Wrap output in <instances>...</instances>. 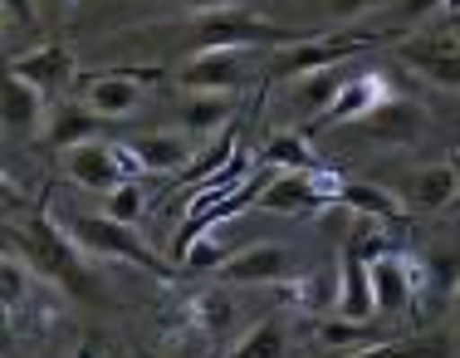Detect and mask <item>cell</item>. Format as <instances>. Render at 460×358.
Listing matches in <instances>:
<instances>
[{
    "mask_svg": "<svg viewBox=\"0 0 460 358\" xmlns=\"http://www.w3.org/2000/svg\"><path fill=\"white\" fill-rule=\"evenodd\" d=\"M5 236H10V251L25 260L40 280L59 285L64 295L74 300H98L93 290V275H89V255L74 246V236L64 231V221H54L45 206L25 211V221H5Z\"/></svg>",
    "mask_w": 460,
    "mask_h": 358,
    "instance_id": "obj_1",
    "label": "cell"
},
{
    "mask_svg": "<svg viewBox=\"0 0 460 358\" xmlns=\"http://www.w3.org/2000/svg\"><path fill=\"white\" fill-rule=\"evenodd\" d=\"M186 40V49L191 54H221V49H255V45H294V40H304L299 30L289 25H275V20L255 15V10L245 5H226V10H201V15H186V25L177 30Z\"/></svg>",
    "mask_w": 460,
    "mask_h": 358,
    "instance_id": "obj_2",
    "label": "cell"
},
{
    "mask_svg": "<svg viewBox=\"0 0 460 358\" xmlns=\"http://www.w3.org/2000/svg\"><path fill=\"white\" fill-rule=\"evenodd\" d=\"M372 45H382V35H367V30H333V35H304L294 45H279L270 54V84H289V79H309V74L338 69V64L367 54Z\"/></svg>",
    "mask_w": 460,
    "mask_h": 358,
    "instance_id": "obj_3",
    "label": "cell"
},
{
    "mask_svg": "<svg viewBox=\"0 0 460 358\" xmlns=\"http://www.w3.org/2000/svg\"><path fill=\"white\" fill-rule=\"evenodd\" d=\"M64 231H69L74 246H79L84 255H93V260H123V265H137V270H147V275H157V280L172 275L167 260L152 251L147 241H137L133 226L113 221V216H74Z\"/></svg>",
    "mask_w": 460,
    "mask_h": 358,
    "instance_id": "obj_4",
    "label": "cell"
},
{
    "mask_svg": "<svg viewBox=\"0 0 460 358\" xmlns=\"http://www.w3.org/2000/svg\"><path fill=\"white\" fill-rule=\"evenodd\" d=\"M338 187H343V182L328 177V172H275V177L260 187L255 206L270 216H314L328 206V197L338 201Z\"/></svg>",
    "mask_w": 460,
    "mask_h": 358,
    "instance_id": "obj_5",
    "label": "cell"
},
{
    "mask_svg": "<svg viewBox=\"0 0 460 358\" xmlns=\"http://www.w3.org/2000/svg\"><path fill=\"white\" fill-rule=\"evenodd\" d=\"M372 300H377V314H387V319L411 314L421 305V295H416V260L397 251L372 255Z\"/></svg>",
    "mask_w": 460,
    "mask_h": 358,
    "instance_id": "obj_6",
    "label": "cell"
},
{
    "mask_svg": "<svg viewBox=\"0 0 460 358\" xmlns=\"http://www.w3.org/2000/svg\"><path fill=\"white\" fill-rule=\"evenodd\" d=\"M226 285H289L294 280V255L275 241L245 246V251L226 255V265L216 270Z\"/></svg>",
    "mask_w": 460,
    "mask_h": 358,
    "instance_id": "obj_7",
    "label": "cell"
},
{
    "mask_svg": "<svg viewBox=\"0 0 460 358\" xmlns=\"http://www.w3.org/2000/svg\"><path fill=\"white\" fill-rule=\"evenodd\" d=\"M64 172H69L74 187L84 192H98V197H108L113 187H123V182H133L123 172V162H118V143H79L64 153Z\"/></svg>",
    "mask_w": 460,
    "mask_h": 358,
    "instance_id": "obj_8",
    "label": "cell"
},
{
    "mask_svg": "<svg viewBox=\"0 0 460 358\" xmlns=\"http://www.w3.org/2000/svg\"><path fill=\"white\" fill-rule=\"evenodd\" d=\"M397 59L431 89H460V45L456 40H407L397 45Z\"/></svg>",
    "mask_w": 460,
    "mask_h": 358,
    "instance_id": "obj_9",
    "label": "cell"
},
{
    "mask_svg": "<svg viewBox=\"0 0 460 358\" xmlns=\"http://www.w3.org/2000/svg\"><path fill=\"white\" fill-rule=\"evenodd\" d=\"M162 69H113V74H98L89 84V103L98 118H133L142 103V84L157 79Z\"/></svg>",
    "mask_w": 460,
    "mask_h": 358,
    "instance_id": "obj_10",
    "label": "cell"
},
{
    "mask_svg": "<svg viewBox=\"0 0 460 358\" xmlns=\"http://www.w3.org/2000/svg\"><path fill=\"white\" fill-rule=\"evenodd\" d=\"M397 94H392V84H387V74H377V69H367V74H348V84H343V94L333 99V108L319 118L314 128H328V123H358V118H367V113H377L382 103H392Z\"/></svg>",
    "mask_w": 460,
    "mask_h": 358,
    "instance_id": "obj_11",
    "label": "cell"
},
{
    "mask_svg": "<svg viewBox=\"0 0 460 358\" xmlns=\"http://www.w3.org/2000/svg\"><path fill=\"white\" fill-rule=\"evenodd\" d=\"M10 74H20L25 84H35V89H45V94H64L79 79V59H74L69 45H40L30 54H15V59H10Z\"/></svg>",
    "mask_w": 460,
    "mask_h": 358,
    "instance_id": "obj_12",
    "label": "cell"
},
{
    "mask_svg": "<svg viewBox=\"0 0 460 358\" xmlns=\"http://www.w3.org/2000/svg\"><path fill=\"white\" fill-rule=\"evenodd\" d=\"M181 89L186 94H235L245 84V64H240L235 49H221V54H191V59L177 69Z\"/></svg>",
    "mask_w": 460,
    "mask_h": 358,
    "instance_id": "obj_13",
    "label": "cell"
},
{
    "mask_svg": "<svg viewBox=\"0 0 460 358\" xmlns=\"http://www.w3.org/2000/svg\"><path fill=\"white\" fill-rule=\"evenodd\" d=\"M45 89H35V84H25L20 74H5V89H0V118H5L10 133H45Z\"/></svg>",
    "mask_w": 460,
    "mask_h": 358,
    "instance_id": "obj_14",
    "label": "cell"
},
{
    "mask_svg": "<svg viewBox=\"0 0 460 358\" xmlns=\"http://www.w3.org/2000/svg\"><path fill=\"white\" fill-rule=\"evenodd\" d=\"M456 197H460V177L451 162L411 172L407 187H402V206L407 211H446V206H456Z\"/></svg>",
    "mask_w": 460,
    "mask_h": 358,
    "instance_id": "obj_15",
    "label": "cell"
},
{
    "mask_svg": "<svg viewBox=\"0 0 460 358\" xmlns=\"http://www.w3.org/2000/svg\"><path fill=\"white\" fill-rule=\"evenodd\" d=\"M226 358H294V324L284 314H265L230 344Z\"/></svg>",
    "mask_w": 460,
    "mask_h": 358,
    "instance_id": "obj_16",
    "label": "cell"
},
{
    "mask_svg": "<svg viewBox=\"0 0 460 358\" xmlns=\"http://www.w3.org/2000/svg\"><path fill=\"white\" fill-rule=\"evenodd\" d=\"M343 295H338V314L343 319H367L377 314V300H372V260L363 255V246L348 241L343 246Z\"/></svg>",
    "mask_w": 460,
    "mask_h": 358,
    "instance_id": "obj_17",
    "label": "cell"
},
{
    "mask_svg": "<svg viewBox=\"0 0 460 358\" xmlns=\"http://www.w3.org/2000/svg\"><path fill=\"white\" fill-rule=\"evenodd\" d=\"M289 305L304 314V319H323V314H338V295H343V275L338 270H309V275H294L284 285Z\"/></svg>",
    "mask_w": 460,
    "mask_h": 358,
    "instance_id": "obj_18",
    "label": "cell"
},
{
    "mask_svg": "<svg viewBox=\"0 0 460 358\" xmlns=\"http://www.w3.org/2000/svg\"><path fill=\"white\" fill-rule=\"evenodd\" d=\"M230 118H235L230 94H186L181 99V133L191 138L221 133V128H230Z\"/></svg>",
    "mask_w": 460,
    "mask_h": 358,
    "instance_id": "obj_19",
    "label": "cell"
},
{
    "mask_svg": "<svg viewBox=\"0 0 460 358\" xmlns=\"http://www.w3.org/2000/svg\"><path fill=\"white\" fill-rule=\"evenodd\" d=\"M98 123H103V118H98L89 103H59L49 118V128H45V138L59 153H69V148H79V143H93Z\"/></svg>",
    "mask_w": 460,
    "mask_h": 358,
    "instance_id": "obj_20",
    "label": "cell"
},
{
    "mask_svg": "<svg viewBox=\"0 0 460 358\" xmlns=\"http://www.w3.org/2000/svg\"><path fill=\"white\" fill-rule=\"evenodd\" d=\"M343 84H348L343 64H338V69H323V74H309V79H299V89L289 94V108L304 118H323L328 108H333V99L343 94Z\"/></svg>",
    "mask_w": 460,
    "mask_h": 358,
    "instance_id": "obj_21",
    "label": "cell"
},
{
    "mask_svg": "<svg viewBox=\"0 0 460 358\" xmlns=\"http://www.w3.org/2000/svg\"><path fill=\"white\" fill-rule=\"evenodd\" d=\"M338 201L353 206L367 221H402V216H407L402 197H392L387 187H372V182H343V187H338Z\"/></svg>",
    "mask_w": 460,
    "mask_h": 358,
    "instance_id": "obj_22",
    "label": "cell"
},
{
    "mask_svg": "<svg viewBox=\"0 0 460 358\" xmlns=\"http://www.w3.org/2000/svg\"><path fill=\"white\" fill-rule=\"evenodd\" d=\"M133 153L142 162V172H186V162H191V143L177 133H147L133 143Z\"/></svg>",
    "mask_w": 460,
    "mask_h": 358,
    "instance_id": "obj_23",
    "label": "cell"
},
{
    "mask_svg": "<svg viewBox=\"0 0 460 358\" xmlns=\"http://www.w3.org/2000/svg\"><path fill=\"white\" fill-rule=\"evenodd\" d=\"M343 358H451V344L441 334H421V339H377L363 349H348Z\"/></svg>",
    "mask_w": 460,
    "mask_h": 358,
    "instance_id": "obj_24",
    "label": "cell"
},
{
    "mask_svg": "<svg viewBox=\"0 0 460 358\" xmlns=\"http://www.w3.org/2000/svg\"><path fill=\"white\" fill-rule=\"evenodd\" d=\"M314 344H319V354H348V349H363V344H377V339H367L363 319L323 314V319H314Z\"/></svg>",
    "mask_w": 460,
    "mask_h": 358,
    "instance_id": "obj_25",
    "label": "cell"
},
{
    "mask_svg": "<svg viewBox=\"0 0 460 358\" xmlns=\"http://www.w3.org/2000/svg\"><path fill=\"white\" fill-rule=\"evenodd\" d=\"M260 162H270V167H279V172H323L319 153H314L309 138H299V133H275L265 143V153H260Z\"/></svg>",
    "mask_w": 460,
    "mask_h": 358,
    "instance_id": "obj_26",
    "label": "cell"
},
{
    "mask_svg": "<svg viewBox=\"0 0 460 358\" xmlns=\"http://www.w3.org/2000/svg\"><path fill=\"white\" fill-rule=\"evenodd\" d=\"M191 319L211 344H221L235 329V305H230V295H221V290H206V295L191 300Z\"/></svg>",
    "mask_w": 460,
    "mask_h": 358,
    "instance_id": "obj_27",
    "label": "cell"
},
{
    "mask_svg": "<svg viewBox=\"0 0 460 358\" xmlns=\"http://www.w3.org/2000/svg\"><path fill=\"white\" fill-rule=\"evenodd\" d=\"M421 108H411V103H402V99H392V103H382L377 113H367L363 123L372 128L377 138H416L421 133Z\"/></svg>",
    "mask_w": 460,
    "mask_h": 358,
    "instance_id": "obj_28",
    "label": "cell"
},
{
    "mask_svg": "<svg viewBox=\"0 0 460 358\" xmlns=\"http://www.w3.org/2000/svg\"><path fill=\"white\" fill-rule=\"evenodd\" d=\"M421 270H426V290L431 295L451 300L460 290V251H431L421 260Z\"/></svg>",
    "mask_w": 460,
    "mask_h": 358,
    "instance_id": "obj_29",
    "label": "cell"
},
{
    "mask_svg": "<svg viewBox=\"0 0 460 358\" xmlns=\"http://www.w3.org/2000/svg\"><path fill=\"white\" fill-rule=\"evenodd\" d=\"M142 211H147L142 182H123V187H113V192L103 197V216H113V221H123V226H137Z\"/></svg>",
    "mask_w": 460,
    "mask_h": 358,
    "instance_id": "obj_30",
    "label": "cell"
},
{
    "mask_svg": "<svg viewBox=\"0 0 460 358\" xmlns=\"http://www.w3.org/2000/svg\"><path fill=\"white\" fill-rule=\"evenodd\" d=\"M25 270H30V265L5 246V265H0V280H5V285H0V290H5V314H15L20 300H25Z\"/></svg>",
    "mask_w": 460,
    "mask_h": 358,
    "instance_id": "obj_31",
    "label": "cell"
},
{
    "mask_svg": "<svg viewBox=\"0 0 460 358\" xmlns=\"http://www.w3.org/2000/svg\"><path fill=\"white\" fill-rule=\"evenodd\" d=\"M314 5H319L328 20H338V25H348V20H358V15H367V10L387 5V0H314Z\"/></svg>",
    "mask_w": 460,
    "mask_h": 358,
    "instance_id": "obj_32",
    "label": "cell"
},
{
    "mask_svg": "<svg viewBox=\"0 0 460 358\" xmlns=\"http://www.w3.org/2000/svg\"><path fill=\"white\" fill-rule=\"evenodd\" d=\"M431 10H446V0H397V15L407 20V25H416V20H426Z\"/></svg>",
    "mask_w": 460,
    "mask_h": 358,
    "instance_id": "obj_33",
    "label": "cell"
},
{
    "mask_svg": "<svg viewBox=\"0 0 460 358\" xmlns=\"http://www.w3.org/2000/svg\"><path fill=\"white\" fill-rule=\"evenodd\" d=\"M5 20H10V25H35L40 5H35V0H5Z\"/></svg>",
    "mask_w": 460,
    "mask_h": 358,
    "instance_id": "obj_34",
    "label": "cell"
},
{
    "mask_svg": "<svg viewBox=\"0 0 460 358\" xmlns=\"http://www.w3.org/2000/svg\"><path fill=\"white\" fill-rule=\"evenodd\" d=\"M172 5H181L186 15H201V10H226V5H240V0H172Z\"/></svg>",
    "mask_w": 460,
    "mask_h": 358,
    "instance_id": "obj_35",
    "label": "cell"
},
{
    "mask_svg": "<svg viewBox=\"0 0 460 358\" xmlns=\"http://www.w3.org/2000/svg\"><path fill=\"white\" fill-rule=\"evenodd\" d=\"M40 5V20H64L74 10V0H35Z\"/></svg>",
    "mask_w": 460,
    "mask_h": 358,
    "instance_id": "obj_36",
    "label": "cell"
},
{
    "mask_svg": "<svg viewBox=\"0 0 460 358\" xmlns=\"http://www.w3.org/2000/svg\"><path fill=\"white\" fill-rule=\"evenodd\" d=\"M451 314H456V334H460V290L451 295Z\"/></svg>",
    "mask_w": 460,
    "mask_h": 358,
    "instance_id": "obj_37",
    "label": "cell"
},
{
    "mask_svg": "<svg viewBox=\"0 0 460 358\" xmlns=\"http://www.w3.org/2000/svg\"><path fill=\"white\" fill-rule=\"evenodd\" d=\"M446 162H451V167H456V177H460V148H456V153H451V157H446Z\"/></svg>",
    "mask_w": 460,
    "mask_h": 358,
    "instance_id": "obj_38",
    "label": "cell"
},
{
    "mask_svg": "<svg viewBox=\"0 0 460 358\" xmlns=\"http://www.w3.org/2000/svg\"><path fill=\"white\" fill-rule=\"evenodd\" d=\"M167 358H196V354H191V349H172Z\"/></svg>",
    "mask_w": 460,
    "mask_h": 358,
    "instance_id": "obj_39",
    "label": "cell"
},
{
    "mask_svg": "<svg viewBox=\"0 0 460 358\" xmlns=\"http://www.w3.org/2000/svg\"><path fill=\"white\" fill-rule=\"evenodd\" d=\"M446 10H451V15H460V0H446Z\"/></svg>",
    "mask_w": 460,
    "mask_h": 358,
    "instance_id": "obj_40",
    "label": "cell"
},
{
    "mask_svg": "<svg viewBox=\"0 0 460 358\" xmlns=\"http://www.w3.org/2000/svg\"><path fill=\"white\" fill-rule=\"evenodd\" d=\"M314 358H343V354H314Z\"/></svg>",
    "mask_w": 460,
    "mask_h": 358,
    "instance_id": "obj_41",
    "label": "cell"
},
{
    "mask_svg": "<svg viewBox=\"0 0 460 358\" xmlns=\"http://www.w3.org/2000/svg\"><path fill=\"white\" fill-rule=\"evenodd\" d=\"M456 45H460V30H456Z\"/></svg>",
    "mask_w": 460,
    "mask_h": 358,
    "instance_id": "obj_42",
    "label": "cell"
},
{
    "mask_svg": "<svg viewBox=\"0 0 460 358\" xmlns=\"http://www.w3.org/2000/svg\"><path fill=\"white\" fill-rule=\"evenodd\" d=\"M456 211H460V197H456Z\"/></svg>",
    "mask_w": 460,
    "mask_h": 358,
    "instance_id": "obj_43",
    "label": "cell"
}]
</instances>
